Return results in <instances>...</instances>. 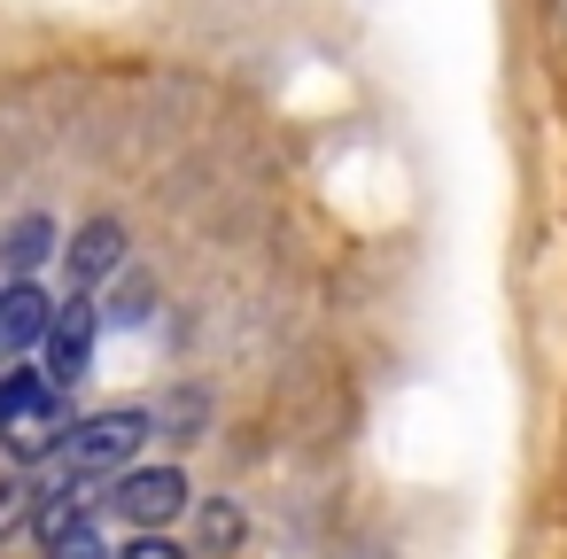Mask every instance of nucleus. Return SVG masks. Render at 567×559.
Wrapping results in <instances>:
<instances>
[{
    "label": "nucleus",
    "mask_w": 567,
    "mask_h": 559,
    "mask_svg": "<svg viewBox=\"0 0 567 559\" xmlns=\"http://www.w3.org/2000/svg\"><path fill=\"white\" fill-rule=\"evenodd\" d=\"M117 257H125V226H117V218H94V226H79V241H71V280L86 288V280L117 272Z\"/></svg>",
    "instance_id": "6"
},
{
    "label": "nucleus",
    "mask_w": 567,
    "mask_h": 559,
    "mask_svg": "<svg viewBox=\"0 0 567 559\" xmlns=\"http://www.w3.org/2000/svg\"><path fill=\"white\" fill-rule=\"evenodd\" d=\"M79 420H71V404H63V389H48V396H32L17 420H0V443H9V458H24V466H40V458H55L63 451V435H71Z\"/></svg>",
    "instance_id": "3"
},
{
    "label": "nucleus",
    "mask_w": 567,
    "mask_h": 559,
    "mask_svg": "<svg viewBox=\"0 0 567 559\" xmlns=\"http://www.w3.org/2000/svg\"><path fill=\"white\" fill-rule=\"evenodd\" d=\"M48 327H55L48 288H32V280H9V288H0V358H17V350L48 342Z\"/></svg>",
    "instance_id": "5"
},
{
    "label": "nucleus",
    "mask_w": 567,
    "mask_h": 559,
    "mask_svg": "<svg viewBox=\"0 0 567 559\" xmlns=\"http://www.w3.org/2000/svg\"><path fill=\"white\" fill-rule=\"evenodd\" d=\"M148 435H156L148 412H94V420H79V427L63 435V451H55V482L86 489V482H102V474H133V451H141Z\"/></svg>",
    "instance_id": "1"
},
{
    "label": "nucleus",
    "mask_w": 567,
    "mask_h": 559,
    "mask_svg": "<svg viewBox=\"0 0 567 559\" xmlns=\"http://www.w3.org/2000/svg\"><path fill=\"white\" fill-rule=\"evenodd\" d=\"M187 497H195V489H187L179 466H133V474H117V489H110V505H117L133 528H148V536H156L164 520H179Z\"/></svg>",
    "instance_id": "2"
},
{
    "label": "nucleus",
    "mask_w": 567,
    "mask_h": 559,
    "mask_svg": "<svg viewBox=\"0 0 567 559\" xmlns=\"http://www.w3.org/2000/svg\"><path fill=\"white\" fill-rule=\"evenodd\" d=\"M32 513H40V489L32 482H0V536H17Z\"/></svg>",
    "instance_id": "8"
},
{
    "label": "nucleus",
    "mask_w": 567,
    "mask_h": 559,
    "mask_svg": "<svg viewBox=\"0 0 567 559\" xmlns=\"http://www.w3.org/2000/svg\"><path fill=\"white\" fill-rule=\"evenodd\" d=\"M48 559H117V551H110V544H102V528L86 520V528H71L63 544H48Z\"/></svg>",
    "instance_id": "9"
},
{
    "label": "nucleus",
    "mask_w": 567,
    "mask_h": 559,
    "mask_svg": "<svg viewBox=\"0 0 567 559\" xmlns=\"http://www.w3.org/2000/svg\"><path fill=\"white\" fill-rule=\"evenodd\" d=\"M48 257H55V218H17L9 234H0V265H9V280H32Z\"/></svg>",
    "instance_id": "7"
},
{
    "label": "nucleus",
    "mask_w": 567,
    "mask_h": 559,
    "mask_svg": "<svg viewBox=\"0 0 567 559\" xmlns=\"http://www.w3.org/2000/svg\"><path fill=\"white\" fill-rule=\"evenodd\" d=\"M117 559H187V551H179V544H164V536H141V544H125Z\"/></svg>",
    "instance_id": "11"
},
{
    "label": "nucleus",
    "mask_w": 567,
    "mask_h": 559,
    "mask_svg": "<svg viewBox=\"0 0 567 559\" xmlns=\"http://www.w3.org/2000/svg\"><path fill=\"white\" fill-rule=\"evenodd\" d=\"M203 536H210V544H234V536H241V520H234L226 505H210V513H203Z\"/></svg>",
    "instance_id": "10"
},
{
    "label": "nucleus",
    "mask_w": 567,
    "mask_h": 559,
    "mask_svg": "<svg viewBox=\"0 0 567 559\" xmlns=\"http://www.w3.org/2000/svg\"><path fill=\"white\" fill-rule=\"evenodd\" d=\"M94 334H102V319H94V303H63L55 311V327H48V389H71V381H86V365H94Z\"/></svg>",
    "instance_id": "4"
}]
</instances>
